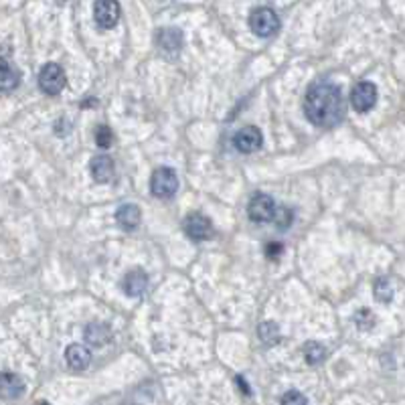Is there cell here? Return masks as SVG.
Listing matches in <instances>:
<instances>
[{"mask_svg": "<svg viewBox=\"0 0 405 405\" xmlns=\"http://www.w3.org/2000/svg\"><path fill=\"white\" fill-rule=\"evenodd\" d=\"M304 114L318 128L339 126L346 114L343 92L328 81L314 83L304 97Z\"/></svg>", "mask_w": 405, "mask_h": 405, "instance_id": "obj_1", "label": "cell"}, {"mask_svg": "<svg viewBox=\"0 0 405 405\" xmlns=\"http://www.w3.org/2000/svg\"><path fill=\"white\" fill-rule=\"evenodd\" d=\"M250 29L257 37H264V39L266 37H272V34H276L278 29H280V19H278V14L272 8L259 6V8L251 10Z\"/></svg>", "mask_w": 405, "mask_h": 405, "instance_id": "obj_2", "label": "cell"}, {"mask_svg": "<svg viewBox=\"0 0 405 405\" xmlns=\"http://www.w3.org/2000/svg\"><path fill=\"white\" fill-rule=\"evenodd\" d=\"M65 83H67L65 71L57 63H47L39 73V88L43 90V94L59 95L65 88Z\"/></svg>", "mask_w": 405, "mask_h": 405, "instance_id": "obj_3", "label": "cell"}, {"mask_svg": "<svg viewBox=\"0 0 405 405\" xmlns=\"http://www.w3.org/2000/svg\"><path fill=\"white\" fill-rule=\"evenodd\" d=\"M179 188V177L172 168H156L150 179V190L158 199H168Z\"/></svg>", "mask_w": 405, "mask_h": 405, "instance_id": "obj_4", "label": "cell"}, {"mask_svg": "<svg viewBox=\"0 0 405 405\" xmlns=\"http://www.w3.org/2000/svg\"><path fill=\"white\" fill-rule=\"evenodd\" d=\"M276 213V203L270 195H264V192H257L253 195L248 205V215L253 223H268L274 219Z\"/></svg>", "mask_w": 405, "mask_h": 405, "instance_id": "obj_5", "label": "cell"}, {"mask_svg": "<svg viewBox=\"0 0 405 405\" xmlns=\"http://www.w3.org/2000/svg\"><path fill=\"white\" fill-rule=\"evenodd\" d=\"M94 17L99 29H114L120 21L118 0H95Z\"/></svg>", "mask_w": 405, "mask_h": 405, "instance_id": "obj_6", "label": "cell"}, {"mask_svg": "<svg viewBox=\"0 0 405 405\" xmlns=\"http://www.w3.org/2000/svg\"><path fill=\"white\" fill-rule=\"evenodd\" d=\"M21 71L10 61V49L0 43V92H10L19 86Z\"/></svg>", "mask_w": 405, "mask_h": 405, "instance_id": "obj_7", "label": "cell"}, {"mask_svg": "<svg viewBox=\"0 0 405 405\" xmlns=\"http://www.w3.org/2000/svg\"><path fill=\"white\" fill-rule=\"evenodd\" d=\"M350 103L359 114H365V112L373 110V106L377 103V88L371 81L357 83L350 92Z\"/></svg>", "mask_w": 405, "mask_h": 405, "instance_id": "obj_8", "label": "cell"}, {"mask_svg": "<svg viewBox=\"0 0 405 405\" xmlns=\"http://www.w3.org/2000/svg\"><path fill=\"white\" fill-rule=\"evenodd\" d=\"M185 233L192 241H207L213 237V223L201 213H192L185 219Z\"/></svg>", "mask_w": 405, "mask_h": 405, "instance_id": "obj_9", "label": "cell"}, {"mask_svg": "<svg viewBox=\"0 0 405 405\" xmlns=\"http://www.w3.org/2000/svg\"><path fill=\"white\" fill-rule=\"evenodd\" d=\"M261 142H264V136H261V132H259L255 126L241 128V130L235 134V138H233L235 148H237L239 152H244V155H251V152L259 150V148H261Z\"/></svg>", "mask_w": 405, "mask_h": 405, "instance_id": "obj_10", "label": "cell"}, {"mask_svg": "<svg viewBox=\"0 0 405 405\" xmlns=\"http://www.w3.org/2000/svg\"><path fill=\"white\" fill-rule=\"evenodd\" d=\"M148 288V276L144 270L136 268V270H130L122 280V290H124L126 296L130 298H140Z\"/></svg>", "mask_w": 405, "mask_h": 405, "instance_id": "obj_11", "label": "cell"}, {"mask_svg": "<svg viewBox=\"0 0 405 405\" xmlns=\"http://www.w3.org/2000/svg\"><path fill=\"white\" fill-rule=\"evenodd\" d=\"M90 170H92V177H94L95 183L99 185H108L112 183L114 179V172H116V166H114V160L110 156H94L92 158V164H90Z\"/></svg>", "mask_w": 405, "mask_h": 405, "instance_id": "obj_12", "label": "cell"}, {"mask_svg": "<svg viewBox=\"0 0 405 405\" xmlns=\"http://www.w3.org/2000/svg\"><path fill=\"white\" fill-rule=\"evenodd\" d=\"M65 361L69 365V369L73 371H83L90 367L92 363V353L90 348L81 346V344H71L67 350H65Z\"/></svg>", "mask_w": 405, "mask_h": 405, "instance_id": "obj_13", "label": "cell"}, {"mask_svg": "<svg viewBox=\"0 0 405 405\" xmlns=\"http://www.w3.org/2000/svg\"><path fill=\"white\" fill-rule=\"evenodd\" d=\"M23 391H25V383L19 375L10 373V371L0 375V397L14 399V397H21Z\"/></svg>", "mask_w": 405, "mask_h": 405, "instance_id": "obj_14", "label": "cell"}, {"mask_svg": "<svg viewBox=\"0 0 405 405\" xmlns=\"http://www.w3.org/2000/svg\"><path fill=\"white\" fill-rule=\"evenodd\" d=\"M116 221H118V225H120L124 231L136 229V227L140 225V221H142L140 207H138V205H132V203H126V205H122V207L118 209Z\"/></svg>", "mask_w": 405, "mask_h": 405, "instance_id": "obj_15", "label": "cell"}, {"mask_svg": "<svg viewBox=\"0 0 405 405\" xmlns=\"http://www.w3.org/2000/svg\"><path fill=\"white\" fill-rule=\"evenodd\" d=\"M158 45L166 53H177L183 47V32L179 29H162L158 32Z\"/></svg>", "mask_w": 405, "mask_h": 405, "instance_id": "obj_16", "label": "cell"}, {"mask_svg": "<svg viewBox=\"0 0 405 405\" xmlns=\"http://www.w3.org/2000/svg\"><path fill=\"white\" fill-rule=\"evenodd\" d=\"M110 337H112V333H110V328L106 326V324H99V322H92L88 328H86V341L90 344H94V346H101V344H106L110 341Z\"/></svg>", "mask_w": 405, "mask_h": 405, "instance_id": "obj_17", "label": "cell"}, {"mask_svg": "<svg viewBox=\"0 0 405 405\" xmlns=\"http://www.w3.org/2000/svg\"><path fill=\"white\" fill-rule=\"evenodd\" d=\"M393 294H395V290H393V284L389 278H379L375 281V300L377 302L389 304L393 300Z\"/></svg>", "mask_w": 405, "mask_h": 405, "instance_id": "obj_18", "label": "cell"}, {"mask_svg": "<svg viewBox=\"0 0 405 405\" xmlns=\"http://www.w3.org/2000/svg\"><path fill=\"white\" fill-rule=\"evenodd\" d=\"M257 335H259L261 343L266 344H276L280 341V328L274 322H261L257 328Z\"/></svg>", "mask_w": 405, "mask_h": 405, "instance_id": "obj_19", "label": "cell"}, {"mask_svg": "<svg viewBox=\"0 0 405 405\" xmlns=\"http://www.w3.org/2000/svg\"><path fill=\"white\" fill-rule=\"evenodd\" d=\"M304 357L308 365H320L326 357V348L320 343H308L304 346Z\"/></svg>", "mask_w": 405, "mask_h": 405, "instance_id": "obj_20", "label": "cell"}, {"mask_svg": "<svg viewBox=\"0 0 405 405\" xmlns=\"http://www.w3.org/2000/svg\"><path fill=\"white\" fill-rule=\"evenodd\" d=\"M112 142H114V134H112V130L108 128V126H99L97 130H95V144L99 146V148H110L112 146Z\"/></svg>", "mask_w": 405, "mask_h": 405, "instance_id": "obj_21", "label": "cell"}, {"mask_svg": "<svg viewBox=\"0 0 405 405\" xmlns=\"http://www.w3.org/2000/svg\"><path fill=\"white\" fill-rule=\"evenodd\" d=\"M292 211L288 209V207H276V213H274V221H276V225H278V229H288L290 225H292Z\"/></svg>", "mask_w": 405, "mask_h": 405, "instance_id": "obj_22", "label": "cell"}, {"mask_svg": "<svg viewBox=\"0 0 405 405\" xmlns=\"http://www.w3.org/2000/svg\"><path fill=\"white\" fill-rule=\"evenodd\" d=\"M281 404H306V397L296 391H290L281 397Z\"/></svg>", "mask_w": 405, "mask_h": 405, "instance_id": "obj_23", "label": "cell"}, {"mask_svg": "<svg viewBox=\"0 0 405 405\" xmlns=\"http://www.w3.org/2000/svg\"><path fill=\"white\" fill-rule=\"evenodd\" d=\"M281 251H284L281 244H278V241H272V244L266 248V255H268L270 259H278V257L281 255Z\"/></svg>", "mask_w": 405, "mask_h": 405, "instance_id": "obj_24", "label": "cell"}, {"mask_svg": "<svg viewBox=\"0 0 405 405\" xmlns=\"http://www.w3.org/2000/svg\"><path fill=\"white\" fill-rule=\"evenodd\" d=\"M235 383H237V385L241 387V391H244L246 395H250V393H251L250 385H246V383H244V377H235Z\"/></svg>", "mask_w": 405, "mask_h": 405, "instance_id": "obj_25", "label": "cell"}, {"mask_svg": "<svg viewBox=\"0 0 405 405\" xmlns=\"http://www.w3.org/2000/svg\"><path fill=\"white\" fill-rule=\"evenodd\" d=\"M57 2H59V4H63V2H67V0H57Z\"/></svg>", "mask_w": 405, "mask_h": 405, "instance_id": "obj_26", "label": "cell"}]
</instances>
